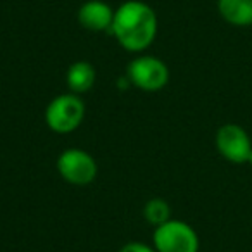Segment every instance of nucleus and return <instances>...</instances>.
Here are the masks:
<instances>
[{"instance_id":"nucleus-1","label":"nucleus","mask_w":252,"mask_h":252,"mask_svg":"<svg viewBox=\"0 0 252 252\" xmlns=\"http://www.w3.org/2000/svg\"><path fill=\"white\" fill-rule=\"evenodd\" d=\"M109 32L116 42L128 52H144L158 35V16L142 0H126L114 11Z\"/></svg>"},{"instance_id":"nucleus-2","label":"nucleus","mask_w":252,"mask_h":252,"mask_svg":"<svg viewBox=\"0 0 252 252\" xmlns=\"http://www.w3.org/2000/svg\"><path fill=\"white\" fill-rule=\"evenodd\" d=\"M85 102L76 94H61L49 102L45 109V123L54 133L67 135L78 130L85 119Z\"/></svg>"},{"instance_id":"nucleus-3","label":"nucleus","mask_w":252,"mask_h":252,"mask_svg":"<svg viewBox=\"0 0 252 252\" xmlns=\"http://www.w3.org/2000/svg\"><path fill=\"white\" fill-rule=\"evenodd\" d=\"M152 245L158 252H199L197 231L182 220H169L154 228Z\"/></svg>"},{"instance_id":"nucleus-4","label":"nucleus","mask_w":252,"mask_h":252,"mask_svg":"<svg viewBox=\"0 0 252 252\" xmlns=\"http://www.w3.org/2000/svg\"><path fill=\"white\" fill-rule=\"evenodd\" d=\"M130 85L144 92H159L169 81V67L164 61L154 56H140L130 61L126 67Z\"/></svg>"},{"instance_id":"nucleus-5","label":"nucleus","mask_w":252,"mask_h":252,"mask_svg":"<svg viewBox=\"0 0 252 252\" xmlns=\"http://www.w3.org/2000/svg\"><path fill=\"white\" fill-rule=\"evenodd\" d=\"M57 171L61 178L67 182L69 185L87 187L97 178L98 166L94 156L88 154L83 149L71 147L66 149L57 158Z\"/></svg>"},{"instance_id":"nucleus-6","label":"nucleus","mask_w":252,"mask_h":252,"mask_svg":"<svg viewBox=\"0 0 252 252\" xmlns=\"http://www.w3.org/2000/svg\"><path fill=\"white\" fill-rule=\"evenodd\" d=\"M214 144L223 159L231 164H247L252 154V140L244 126L224 123L216 131Z\"/></svg>"},{"instance_id":"nucleus-7","label":"nucleus","mask_w":252,"mask_h":252,"mask_svg":"<svg viewBox=\"0 0 252 252\" xmlns=\"http://www.w3.org/2000/svg\"><path fill=\"white\" fill-rule=\"evenodd\" d=\"M114 19V9L104 0H87L78 9V23L88 32H109Z\"/></svg>"},{"instance_id":"nucleus-8","label":"nucleus","mask_w":252,"mask_h":252,"mask_svg":"<svg viewBox=\"0 0 252 252\" xmlns=\"http://www.w3.org/2000/svg\"><path fill=\"white\" fill-rule=\"evenodd\" d=\"M97 80V73L95 67L92 66L88 61H76L67 67L66 73V83L71 94H87L88 90H92Z\"/></svg>"},{"instance_id":"nucleus-9","label":"nucleus","mask_w":252,"mask_h":252,"mask_svg":"<svg viewBox=\"0 0 252 252\" xmlns=\"http://www.w3.org/2000/svg\"><path fill=\"white\" fill-rule=\"evenodd\" d=\"M218 12L231 26H252V0H218Z\"/></svg>"},{"instance_id":"nucleus-10","label":"nucleus","mask_w":252,"mask_h":252,"mask_svg":"<svg viewBox=\"0 0 252 252\" xmlns=\"http://www.w3.org/2000/svg\"><path fill=\"white\" fill-rule=\"evenodd\" d=\"M144 218L149 224L152 226H161L162 223L171 220V207L166 202L164 199H159V197H154V199L147 200L144 206Z\"/></svg>"},{"instance_id":"nucleus-11","label":"nucleus","mask_w":252,"mask_h":252,"mask_svg":"<svg viewBox=\"0 0 252 252\" xmlns=\"http://www.w3.org/2000/svg\"><path fill=\"white\" fill-rule=\"evenodd\" d=\"M119 252H158V251L154 249V245H147L144 242H128V244H125L119 249Z\"/></svg>"},{"instance_id":"nucleus-12","label":"nucleus","mask_w":252,"mask_h":252,"mask_svg":"<svg viewBox=\"0 0 252 252\" xmlns=\"http://www.w3.org/2000/svg\"><path fill=\"white\" fill-rule=\"evenodd\" d=\"M247 164H252V154H251V158H249V162Z\"/></svg>"}]
</instances>
